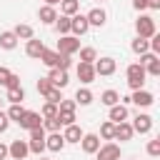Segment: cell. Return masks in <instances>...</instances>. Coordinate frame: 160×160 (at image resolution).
I'll return each mask as SVG.
<instances>
[{
  "instance_id": "cell-1",
  "label": "cell",
  "mask_w": 160,
  "mask_h": 160,
  "mask_svg": "<svg viewBox=\"0 0 160 160\" xmlns=\"http://www.w3.org/2000/svg\"><path fill=\"white\" fill-rule=\"evenodd\" d=\"M125 75H128V88L130 90H142L145 88V68L140 65V62H132V65H128V70H125Z\"/></svg>"
},
{
  "instance_id": "cell-2",
  "label": "cell",
  "mask_w": 160,
  "mask_h": 160,
  "mask_svg": "<svg viewBox=\"0 0 160 160\" xmlns=\"http://www.w3.org/2000/svg\"><path fill=\"white\" fill-rule=\"evenodd\" d=\"M135 30H138V38H142V40H150V38L158 32L155 20H152L150 15H140V18L135 20Z\"/></svg>"
},
{
  "instance_id": "cell-3",
  "label": "cell",
  "mask_w": 160,
  "mask_h": 160,
  "mask_svg": "<svg viewBox=\"0 0 160 160\" xmlns=\"http://www.w3.org/2000/svg\"><path fill=\"white\" fill-rule=\"evenodd\" d=\"M80 50V40L75 38V35H60V40H58V50L55 52H60V55H75Z\"/></svg>"
},
{
  "instance_id": "cell-4",
  "label": "cell",
  "mask_w": 160,
  "mask_h": 160,
  "mask_svg": "<svg viewBox=\"0 0 160 160\" xmlns=\"http://www.w3.org/2000/svg\"><path fill=\"white\" fill-rule=\"evenodd\" d=\"M45 130L42 128H35V130H30V140H28V150L30 152H35V155H42V150H45Z\"/></svg>"
},
{
  "instance_id": "cell-5",
  "label": "cell",
  "mask_w": 160,
  "mask_h": 160,
  "mask_svg": "<svg viewBox=\"0 0 160 160\" xmlns=\"http://www.w3.org/2000/svg\"><path fill=\"white\" fill-rule=\"evenodd\" d=\"M92 68H95V75L108 78V75H112V72L118 70V62H115L112 58H98V60L92 62Z\"/></svg>"
},
{
  "instance_id": "cell-6",
  "label": "cell",
  "mask_w": 160,
  "mask_h": 160,
  "mask_svg": "<svg viewBox=\"0 0 160 160\" xmlns=\"http://www.w3.org/2000/svg\"><path fill=\"white\" fill-rule=\"evenodd\" d=\"M130 125H132V132L145 135V132H150V130H152V118H150L148 112H138V115H135V120H132Z\"/></svg>"
},
{
  "instance_id": "cell-7",
  "label": "cell",
  "mask_w": 160,
  "mask_h": 160,
  "mask_svg": "<svg viewBox=\"0 0 160 160\" xmlns=\"http://www.w3.org/2000/svg\"><path fill=\"white\" fill-rule=\"evenodd\" d=\"M130 102H135L138 108H150L152 102H155V95L150 92V90H132V95H130Z\"/></svg>"
},
{
  "instance_id": "cell-8",
  "label": "cell",
  "mask_w": 160,
  "mask_h": 160,
  "mask_svg": "<svg viewBox=\"0 0 160 160\" xmlns=\"http://www.w3.org/2000/svg\"><path fill=\"white\" fill-rule=\"evenodd\" d=\"M18 125L30 132V130H35V128H42V118H40V112H35V110H25V115H22V120H20Z\"/></svg>"
},
{
  "instance_id": "cell-9",
  "label": "cell",
  "mask_w": 160,
  "mask_h": 160,
  "mask_svg": "<svg viewBox=\"0 0 160 160\" xmlns=\"http://www.w3.org/2000/svg\"><path fill=\"white\" fill-rule=\"evenodd\" d=\"M80 148H82V152L95 155L98 148H100V138H98L95 132H82V138H80Z\"/></svg>"
},
{
  "instance_id": "cell-10",
  "label": "cell",
  "mask_w": 160,
  "mask_h": 160,
  "mask_svg": "<svg viewBox=\"0 0 160 160\" xmlns=\"http://www.w3.org/2000/svg\"><path fill=\"white\" fill-rule=\"evenodd\" d=\"M8 155H10L12 160H25V158L30 155L28 142H25V140H12V142L8 145Z\"/></svg>"
},
{
  "instance_id": "cell-11",
  "label": "cell",
  "mask_w": 160,
  "mask_h": 160,
  "mask_svg": "<svg viewBox=\"0 0 160 160\" xmlns=\"http://www.w3.org/2000/svg\"><path fill=\"white\" fill-rule=\"evenodd\" d=\"M88 30H90V25H88V18H85V15H80V12H78V15H72V18H70V32H72L75 38L85 35Z\"/></svg>"
},
{
  "instance_id": "cell-12",
  "label": "cell",
  "mask_w": 160,
  "mask_h": 160,
  "mask_svg": "<svg viewBox=\"0 0 160 160\" xmlns=\"http://www.w3.org/2000/svg\"><path fill=\"white\" fill-rule=\"evenodd\" d=\"M48 80H50V85H52V88H58V90L68 88V82H70L68 70H58V68H52V70L48 72Z\"/></svg>"
},
{
  "instance_id": "cell-13",
  "label": "cell",
  "mask_w": 160,
  "mask_h": 160,
  "mask_svg": "<svg viewBox=\"0 0 160 160\" xmlns=\"http://www.w3.org/2000/svg\"><path fill=\"white\" fill-rule=\"evenodd\" d=\"M95 155H98V160H120V148L115 142H105L98 148Z\"/></svg>"
},
{
  "instance_id": "cell-14",
  "label": "cell",
  "mask_w": 160,
  "mask_h": 160,
  "mask_svg": "<svg viewBox=\"0 0 160 160\" xmlns=\"http://www.w3.org/2000/svg\"><path fill=\"white\" fill-rule=\"evenodd\" d=\"M62 148H65L62 132H48V135H45V150H50V152H60Z\"/></svg>"
},
{
  "instance_id": "cell-15",
  "label": "cell",
  "mask_w": 160,
  "mask_h": 160,
  "mask_svg": "<svg viewBox=\"0 0 160 160\" xmlns=\"http://www.w3.org/2000/svg\"><path fill=\"white\" fill-rule=\"evenodd\" d=\"M85 18H88V25H90V28H102L105 20H108V12H105L102 8H92Z\"/></svg>"
},
{
  "instance_id": "cell-16",
  "label": "cell",
  "mask_w": 160,
  "mask_h": 160,
  "mask_svg": "<svg viewBox=\"0 0 160 160\" xmlns=\"http://www.w3.org/2000/svg\"><path fill=\"white\" fill-rule=\"evenodd\" d=\"M78 78H80V82L90 85L98 75H95V68H92L90 62H78Z\"/></svg>"
},
{
  "instance_id": "cell-17",
  "label": "cell",
  "mask_w": 160,
  "mask_h": 160,
  "mask_svg": "<svg viewBox=\"0 0 160 160\" xmlns=\"http://www.w3.org/2000/svg\"><path fill=\"white\" fill-rule=\"evenodd\" d=\"M108 120L110 122H125L128 120V105H122V102H118V105H112L110 108V112H108Z\"/></svg>"
},
{
  "instance_id": "cell-18",
  "label": "cell",
  "mask_w": 160,
  "mask_h": 160,
  "mask_svg": "<svg viewBox=\"0 0 160 160\" xmlns=\"http://www.w3.org/2000/svg\"><path fill=\"white\" fill-rule=\"evenodd\" d=\"M42 50H45V45H42V40H38V38H32V40H28V42H25V55H28V58L40 60Z\"/></svg>"
},
{
  "instance_id": "cell-19",
  "label": "cell",
  "mask_w": 160,
  "mask_h": 160,
  "mask_svg": "<svg viewBox=\"0 0 160 160\" xmlns=\"http://www.w3.org/2000/svg\"><path fill=\"white\" fill-rule=\"evenodd\" d=\"M132 135H135V132H132V125L125 120V122H118V125H115V138H112V140H122V142H128Z\"/></svg>"
},
{
  "instance_id": "cell-20",
  "label": "cell",
  "mask_w": 160,
  "mask_h": 160,
  "mask_svg": "<svg viewBox=\"0 0 160 160\" xmlns=\"http://www.w3.org/2000/svg\"><path fill=\"white\" fill-rule=\"evenodd\" d=\"M80 138H82V130H80V125H68L65 130H62V140H65V145L68 142H80Z\"/></svg>"
},
{
  "instance_id": "cell-21",
  "label": "cell",
  "mask_w": 160,
  "mask_h": 160,
  "mask_svg": "<svg viewBox=\"0 0 160 160\" xmlns=\"http://www.w3.org/2000/svg\"><path fill=\"white\" fill-rule=\"evenodd\" d=\"M38 18H40V22L52 25V22L58 20V10H55V8H50V5H42V8L38 10Z\"/></svg>"
},
{
  "instance_id": "cell-22",
  "label": "cell",
  "mask_w": 160,
  "mask_h": 160,
  "mask_svg": "<svg viewBox=\"0 0 160 160\" xmlns=\"http://www.w3.org/2000/svg\"><path fill=\"white\" fill-rule=\"evenodd\" d=\"M12 32H15V38H18V40H25V42L35 38V30H32V28H30L28 22H18Z\"/></svg>"
},
{
  "instance_id": "cell-23",
  "label": "cell",
  "mask_w": 160,
  "mask_h": 160,
  "mask_svg": "<svg viewBox=\"0 0 160 160\" xmlns=\"http://www.w3.org/2000/svg\"><path fill=\"white\" fill-rule=\"evenodd\" d=\"M5 100H10V105H22V100H25V90H22V85H20V88H8Z\"/></svg>"
},
{
  "instance_id": "cell-24",
  "label": "cell",
  "mask_w": 160,
  "mask_h": 160,
  "mask_svg": "<svg viewBox=\"0 0 160 160\" xmlns=\"http://www.w3.org/2000/svg\"><path fill=\"white\" fill-rule=\"evenodd\" d=\"M0 48H2V50H15V48H18V38H15L12 30L0 32Z\"/></svg>"
},
{
  "instance_id": "cell-25",
  "label": "cell",
  "mask_w": 160,
  "mask_h": 160,
  "mask_svg": "<svg viewBox=\"0 0 160 160\" xmlns=\"http://www.w3.org/2000/svg\"><path fill=\"white\" fill-rule=\"evenodd\" d=\"M60 12H62L65 18L78 15V12H80V0H62V2H60Z\"/></svg>"
},
{
  "instance_id": "cell-26",
  "label": "cell",
  "mask_w": 160,
  "mask_h": 160,
  "mask_svg": "<svg viewBox=\"0 0 160 160\" xmlns=\"http://www.w3.org/2000/svg\"><path fill=\"white\" fill-rule=\"evenodd\" d=\"M58 60H60V52L48 50V48H45V50H42V55H40V62H42V65H48L50 70H52V68H58Z\"/></svg>"
},
{
  "instance_id": "cell-27",
  "label": "cell",
  "mask_w": 160,
  "mask_h": 160,
  "mask_svg": "<svg viewBox=\"0 0 160 160\" xmlns=\"http://www.w3.org/2000/svg\"><path fill=\"white\" fill-rule=\"evenodd\" d=\"M100 102L108 105V108H112V105L120 102V92H118V90H105V92L100 95Z\"/></svg>"
},
{
  "instance_id": "cell-28",
  "label": "cell",
  "mask_w": 160,
  "mask_h": 160,
  "mask_svg": "<svg viewBox=\"0 0 160 160\" xmlns=\"http://www.w3.org/2000/svg\"><path fill=\"white\" fill-rule=\"evenodd\" d=\"M78 105H90L92 102V92L88 90V88H78V92H75V98H72Z\"/></svg>"
},
{
  "instance_id": "cell-29",
  "label": "cell",
  "mask_w": 160,
  "mask_h": 160,
  "mask_svg": "<svg viewBox=\"0 0 160 160\" xmlns=\"http://www.w3.org/2000/svg\"><path fill=\"white\" fill-rule=\"evenodd\" d=\"M5 115H8V120H10V122H20V120H22V115H25V108H22V105H10Z\"/></svg>"
},
{
  "instance_id": "cell-30",
  "label": "cell",
  "mask_w": 160,
  "mask_h": 160,
  "mask_svg": "<svg viewBox=\"0 0 160 160\" xmlns=\"http://www.w3.org/2000/svg\"><path fill=\"white\" fill-rule=\"evenodd\" d=\"M78 52H80V62H90V65H92V62L98 60V50H95V48H80Z\"/></svg>"
},
{
  "instance_id": "cell-31",
  "label": "cell",
  "mask_w": 160,
  "mask_h": 160,
  "mask_svg": "<svg viewBox=\"0 0 160 160\" xmlns=\"http://www.w3.org/2000/svg\"><path fill=\"white\" fill-rule=\"evenodd\" d=\"M98 138H102V140H112V138H115V122L105 120V122L100 125V135H98Z\"/></svg>"
},
{
  "instance_id": "cell-32",
  "label": "cell",
  "mask_w": 160,
  "mask_h": 160,
  "mask_svg": "<svg viewBox=\"0 0 160 160\" xmlns=\"http://www.w3.org/2000/svg\"><path fill=\"white\" fill-rule=\"evenodd\" d=\"M130 48H132L135 55H145V52H150V45H148V40H142V38H135Z\"/></svg>"
},
{
  "instance_id": "cell-33",
  "label": "cell",
  "mask_w": 160,
  "mask_h": 160,
  "mask_svg": "<svg viewBox=\"0 0 160 160\" xmlns=\"http://www.w3.org/2000/svg\"><path fill=\"white\" fill-rule=\"evenodd\" d=\"M55 28H58V32H60V35H70V18H65V15H58V20H55Z\"/></svg>"
},
{
  "instance_id": "cell-34",
  "label": "cell",
  "mask_w": 160,
  "mask_h": 160,
  "mask_svg": "<svg viewBox=\"0 0 160 160\" xmlns=\"http://www.w3.org/2000/svg\"><path fill=\"white\" fill-rule=\"evenodd\" d=\"M142 68H145V75L158 78V75H160V58H152V60H150V62H145Z\"/></svg>"
},
{
  "instance_id": "cell-35",
  "label": "cell",
  "mask_w": 160,
  "mask_h": 160,
  "mask_svg": "<svg viewBox=\"0 0 160 160\" xmlns=\"http://www.w3.org/2000/svg\"><path fill=\"white\" fill-rule=\"evenodd\" d=\"M42 130H45V132H60V120H58V115L42 120Z\"/></svg>"
},
{
  "instance_id": "cell-36",
  "label": "cell",
  "mask_w": 160,
  "mask_h": 160,
  "mask_svg": "<svg viewBox=\"0 0 160 160\" xmlns=\"http://www.w3.org/2000/svg\"><path fill=\"white\" fill-rule=\"evenodd\" d=\"M75 108H78L75 100H65V98H62V100L58 102V112H75Z\"/></svg>"
},
{
  "instance_id": "cell-37",
  "label": "cell",
  "mask_w": 160,
  "mask_h": 160,
  "mask_svg": "<svg viewBox=\"0 0 160 160\" xmlns=\"http://www.w3.org/2000/svg\"><path fill=\"white\" fill-rule=\"evenodd\" d=\"M55 115H58V105L45 102V105H42V110H40V118H42V120H48V118H55Z\"/></svg>"
},
{
  "instance_id": "cell-38",
  "label": "cell",
  "mask_w": 160,
  "mask_h": 160,
  "mask_svg": "<svg viewBox=\"0 0 160 160\" xmlns=\"http://www.w3.org/2000/svg\"><path fill=\"white\" fill-rule=\"evenodd\" d=\"M58 120H60V128H68L75 122V112H58Z\"/></svg>"
},
{
  "instance_id": "cell-39",
  "label": "cell",
  "mask_w": 160,
  "mask_h": 160,
  "mask_svg": "<svg viewBox=\"0 0 160 160\" xmlns=\"http://www.w3.org/2000/svg\"><path fill=\"white\" fill-rule=\"evenodd\" d=\"M50 90H52V85H50V80H48V78H40V80H38V92H40V95L45 98V95H48Z\"/></svg>"
},
{
  "instance_id": "cell-40",
  "label": "cell",
  "mask_w": 160,
  "mask_h": 160,
  "mask_svg": "<svg viewBox=\"0 0 160 160\" xmlns=\"http://www.w3.org/2000/svg\"><path fill=\"white\" fill-rule=\"evenodd\" d=\"M148 155H150V158H158V155H160V138H155V140L148 142Z\"/></svg>"
},
{
  "instance_id": "cell-41",
  "label": "cell",
  "mask_w": 160,
  "mask_h": 160,
  "mask_svg": "<svg viewBox=\"0 0 160 160\" xmlns=\"http://www.w3.org/2000/svg\"><path fill=\"white\" fill-rule=\"evenodd\" d=\"M45 100H48V102H52V105H58V102L62 100V92H60L58 88H52V90H50V92L45 95Z\"/></svg>"
},
{
  "instance_id": "cell-42",
  "label": "cell",
  "mask_w": 160,
  "mask_h": 160,
  "mask_svg": "<svg viewBox=\"0 0 160 160\" xmlns=\"http://www.w3.org/2000/svg\"><path fill=\"white\" fill-rule=\"evenodd\" d=\"M10 75H12V72H10L8 68H0V85H2V88L8 85V80H10Z\"/></svg>"
},
{
  "instance_id": "cell-43",
  "label": "cell",
  "mask_w": 160,
  "mask_h": 160,
  "mask_svg": "<svg viewBox=\"0 0 160 160\" xmlns=\"http://www.w3.org/2000/svg\"><path fill=\"white\" fill-rule=\"evenodd\" d=\"M70 68V58L68 55H60V60H58V70H68Z\"/></svg>"
},
{
  "instance_id": "cell-44",
  "label": "cell",
  "mask_w": 160,
  "mask_h": 160,
  "mask_svg": "<svg viewBox=\"0 0 160 160\" xmlns=\"http://www.w3.org/2000/svg\"><path fill=\"white\" fill-rule=\"evenodd\" d=\"M8 128H10V120H8V115L0 110V132H5Z\"/></svg>"
},
{
  "instance_id": "cell-45",
  "label": "cell",
  "mask_w": 160,
  "mask_h": 160,
  "mask_svg": "<svg viewBox=\"0 0 160 160\" xmlns=\"http://www.w3.org/2000/svg\"><path fill=\"white\" fill-rule=\"evenodd\" d=\"M5 88H20V75H15V72H12V75H10V80H8V85H5Z\"/></svg>"
},
{
  "instance_id": "cell-46",
  "label": "cell",
  "mask_w": 160,
  "mask_h": 160,
  "mask_svg": "<svg viewBox=\"0 0 160 160\" xmlns=\"http://www.w3.org/2000/svg\"><path fill=\"white\" fill-rule=\"evenodd\" d=\"M132 8L135 10H148V0H132Z\"/></svg>"
},
{
  "instance_id": "cell-47",
  "label": "cell",
  "mask_w": 160,
  "mask_h": 160,
  "mask_svg": "<svg viewBox=\"0 0 160 160\" xmlns=\"http://www.w3.org/2000/svg\"><path fill=\"white\" fill-rule=\"evenodd\" d=\"M148 8L150 10H160V0H148Z\"/></svg>"
},
{
  "instance_id": "cell-48",
  "label": "cell",
  "mask_w": 160,
  "mask_h": 160,
  "mask_svg": "<svg viewBox=\"0 0 160 160\" xmlns=\"http://www.w3.org/2000/svg\"><path fill=\"white\" fill-rule=\"evenodd\" d=\"M5 158H8V145L0 142V160H5Z\"/></svg>"
},
{
  "instance_id": "cell-49",
  "label": "cell",
  "mask_w": 160,
  "mask_h": 160,
  "mask_svg": "<svg viewBox=\"0 0 160 160\" xmlns=\"http://www.w3.org/2000/svg\"><path fill=\"white\" fill-rule=\"evenodd\" d=\"M62 0H45V5H50V8H55V5H60Z\"/></svg>"
},
{
  "instance_id": "cell-50",
  "label": "cell",
  "mask_w": 160,
  "mask_h": 160,
  "mask_svg": "<svg viewBox=\"0 0 160 160\" xmlns=\"http://www.w3.org/2000/svg\"><path fill=\"white\" fill-rule=\"evenodd\" d=\"M40 160H48V158H40Z\"/></svg>"
},
{
  "instance_id": "cell-51",
  "label": "cell",
  "mask_w": 160,
  "mask_h": 160,
  "mask_svg": "<svg viewBox=\"0 0 160 160\" xmlns=\"http://www.w3.org/2000/svg\"><path fill=\"white\" fill-rule=\"evenodd\" d=\"M0 105H2V100H0Z\"/></svg>"
},
{
  "instance_id": "cell-52",
  "label": "cell",
  "mask_w": 160,
  "mask_h": 160,
  "mask_svg": "<svg viewBox=\"0 0 160 160\" xmlns=\"http://www.w3.org/2000/svg\"><path fill=\"white\" fill-rule=\"evenodd\" d=\"M100 2H102V0H100Z\"/></svg>"
}]
</instances>
